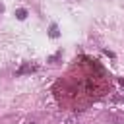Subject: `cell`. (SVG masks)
<instances>
[{
    "label": "cell",
    "mask_w": 124,
    "mask_h": 124,
    "mask_svg": "<svg viewBox=\"0 0 124 124\" xmlns=\"http://www.w3.org/2000/svg\"><path fill=\"white\" fill-rule=\"evenodd\" d=\"M33 70H37V66H23L21 70H17V74H25V72H33Z\"/></svg>",
    "instance_id": "obj_5"
},
{
    "label": "cell",
    "mask_w": 124,
    "mask_h": 124,
    "mask_svg": "<svg viewBox=\"0 0 124 124\" xmlns=\"http://www.w3.org/2000/svg\"><path fill=\"white\" fill-rule=\"evenodd\" d=\"M62 124H78V118H76V116H66V118L62 120Z\"/></svg>",
    "instance_id": "obj_4"
},
{
    "label": "cell",
    "mask_w": 124,
    "mask_h": 124,
    "mask_svg": "<svg viewBox=\"0 0 124 124\" xmlns=\"http://www.w3.org/2000/svg\"><path fill=\"white\" fill-rule=\"evenodd\" d=\"M58 35H60L58 25H56V23H50V27H48V37H50V39H58Z\"/></svg>",
    "instance_id": "obj_2"
},
{
    "label": "cell",
    "mask_w": 124,
    "mask_h": 124,
    "mask_svg": "<svg viewBox=\"0 0 124 124\" xmlns=\"http://www.w3.org/2000/svg\"><path fill=\"white\" fill-rule=\"evenodd\" d=\"M70 2H76V0H70Z\"/></svg>",
    "instance_id": "obj_8"
},
{
    "label": "cell",
    "mask_w": 124,
    "mask_h": 124,
    "mask_svg": "<svg viewBox=\"0 0 124 124\" xmlns=\"http://www.w3.org/2000/svg\"><path fill=\"white\" fill-rule=\"evenodd\" d=\"M16 17H17V19H25V17H27V10H25V8L16 10Z\"/></svg>",
    "instance_id": "obj_3"
},
{
    "label": "cell",
    "mask_w": 124,
    "mask_h": 124,
    "mask_svg": "<svg viewBox=\"0 0 124 124\" xmlns=\"http://www.w3.org/2000/svg\"><path fill=\"white\" fill-rule=\"evenodd\" d=\"M23 124H33V120H25V122H23Z\"/></svg>",
    "instance_id": "obj_7"
},
{
    "label": "cell",
    "mask_w": 124,
    "mask_h": 124,
    "mask_svg": "<svg viewBox=\"0 0 124 124\" xmlns=\"http://www.w3.org/2000/svg\"><path fill=\"white\" fill-rule=\"evenodd\" d=\"M108 120H110L112 124H122V122H124V112H116V110H112V112L108 114Z\"/></svg>",
    "instance_id": "obj_1"
},
{
    "label": "cell",
    "mask_w": 124,
    "mask_h": 124,
    "mask_svg": "<svg viewBox=\"0 0 124 124\" xmlns=\"http://www.w3.org/2000/svg\"><path fill=\"white\" fill-rule=\"evenodd\" d=\"M4 10H6V8H4V4H2V2H0V16H2V14H4Z\"/></svg>",
    "instance_id": "obj_6"
}]
</instances>
